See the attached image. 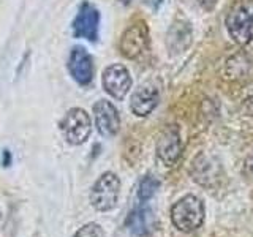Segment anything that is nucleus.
<instances>
[{
    "instance_id": "1",
    "label": "nucleus",
    "mask_w": 253,
    "mask_h": 237,
    "mask_svg": "<svg viewBox=\"0 0 253 237\" xmlns=\"http://www.w3.org/2000/svg\"><path fill=\"white\" fill-rule=\"evenodd\" d=\"M204 204L200 198L187 195L171 207V221L180 233H193L204 223Z\"/></svg>"
},
{
    "instance_id": "2",
    "label": "nucleus",
    "mask_w": 253,
    "mask_h": 237,
    "mask_svg": "<svg viewBox=\"0 0 253 237\" xmlns=\"http://www.w3.org/2000/svg\"><path fill=\"white\" fill-rule=\"evenodd\" d=\"M228 34L236 43L247 44L253 37V0H242L226 14Z\"/></svg>"
},
{
    "instance_id": "3",
    "label": "nucleus",
    "mask_w": 253,
    "mask_h": 237,
    "mask_svg": "<svg viewBox=\"0 0 253 237\" xmlns=\"http://www.w3.org/2000/svg\"><path fill=\"white\" fill-rule=\"evenodd\" d=\"M60 131L71 146H79L89 139L92 133L90 116L81 108H71L60 120Z\"/></svg>"
},
{
    "instance_id": "4",
    "label": "nucleus",
    "mask_w": 253,
    "mask_h": 237,
    "mask_svg": "<svg viewBox=\"0 0 253 237\" xmlns=\"http://www.w3.org/2000/svg\"><path fill=\"white\" fill-rule=\"evenodd\" d=\"M121 193V179L114 172H105L90 190V202L98 212L113 210Z\"/></svg>"
},
{
    "instance_id": "5",
    "label": "nucleus",
    "mask_w": 253,
    "mask_h": 237,
    "mask_svg": "<svg viewBox=\"0 0 253 237\" xmlns=\"http://www.w3.org/2000/svg\"><path fill=\"white\" fill-rule=\"evenodd\" d=\"M149 46V29L142 21L134 22L121 38V52L126 59H138Z\"/></svg>"
},
{
    "instance_id": "6",
    "label": "nucleus",
    "mask_w": 253,
    "mask_h": 237,
    "mask_svg": "<svg viewBox=\"0 0 253 237\" xmlns=\"http://www.w3.org/2000/svg\"><path fill=\"white\" fill-rule=\"evenodd\" d=\"M103 89L116 100H124L125 95L131 89L130 71L122 63H113L103 71Z\"/></svg>"
},
{
    "instance_id": "7",
    "label": "nucleus",
    "mask_w": 253,
    "mask_h": 237,
    "mask_svg": "<svg viewBox=\"0 0 253 237\" xmlns=\"http://www.w3.org/2000/svg\"><path fill=\"white\" fill-rule=\"evenodd\" d=\"M100 27V13L92 3L83 2L73 21V34L76 38H85L89 41H97Z\"/></svg>"
},
{
    "instance_id": "8",
    "label": "nucleus",
    "mask_w": 253,
    "mask_h": 237,
    "mask_svg": "<svg viewBox=\"0 0 253 237\" xmlns=\"http://www.w3.org/2000/svg\"><path fill=\"white\" fill-rule=\"evenodd\" d=\"M93 118L98 133L105 138H113L121 128V116L116 106L108 100H98L93 105Z\"/></svg>"
},
{
    "instance_id": "9",
    "label": "nucleus",
    "mask_w": 253,
    "mask_h": 237,
    "mask_svg": "<svg viewBox=\"0 0 253 237\" xmlns=\"http://www.w3.org/2000/svg\"><path fill=\"white\" fill-rule=\"evenodd\" d=\"M68 71L70 76L79 85H89L93 79V60L92 55L87 52L85 47L75 46L68 57Z\"/></svg>"
},
{
    "instance_id": "10",
    "label": "nucleus",
    "mask_w": 253,
    "mask_h": 237,
    "mask_svg": "<svg viewBox=\"0 0 253 237\" xmlns=\"http://www.w3.org/2000/svg\"><path fill=\"white\" fill-rule=\"evenodd\" d=\"M182 154V141L176 125H169L157 142V155L166 166H174Z\"/></svg>"
},
{
    "instance_id": "11",
    "label": "nucleus",
    "mask_w": 253,
    "mask_h": 237,
    "mask_svg": "<svg viewBox=\"0 0 253 237\" xmlns=\"http://www.w3.org/2000/svg\"><path fill=\"white\" fill-rule=\"evenodd\" d=\"M155 215L154 210L146 205V202H139V205H136L126 217V228L128 231L138 237H144L149 236L154 231L155 228Z\"/></svg>"
},
{
    "instance_id": "12",
    "label": "nucleus",
    "mask_w": 253,
    "mask_h": 237,
    "mask_svg": "<svg viewBox=\"0 0 253 237\" xmlns=\"http://www.w3.org/2000/svg\"><path fill=\"white\" fill-rule=\"evenodd\" d=\"M160 101V93L154 85H141L133 92L130 100L131 113L138 117H146L158 106Z\"/></svg>"
},
{
    "instance_id": "13",
    "label": "nucleus",
    "mask_w": 253,
    "mask_h": 237,
    "mask_svg": "<svg viewBox=\"0 0 253 237\" xmlns=\"http://www.w3.org/2000/svg\"><path fill=\"white\" fill-rule=\"evenodd\" d=\"M192 176L193 180L198 184L209 187L215 180H218L220 176V168L217 163H212V160L206 155H200L195 158L193 166H192Z\"/></svg>"
},
{
    "instance_id": "14",
    "label": "nucleus",
    "mask_w": 253,
    "mask_h": 237,
    "mask_svg": "<svg viewBox=\"0 0 253 237\" xmlns=\"http://www.w3.org/2000/svg\"><path fill=\"white\" fill-rule=\"evenodd\" d=\"M190 41H192V29H190L188 24L185 21L174 22V26L169 29V34H168L169 49L176 52H182L188 47Z\"/></svg>"
},
{
    "instance_id": "15",
    "label": "nucleus",
    "mask_w": 253,
    "mask_h": 237,
    "mask_svg": "<svg viewBox=\"0 0 253 237\" xmlns=\"http://www.w3.org/2000/svg\"><path fill=\"white\" fill-rule=\"evenodd\" d=\"M160 188V180L154 177L152 174H147L141 179L139 187H138V199L139 202H147L152 199V196L157 193V190Z\"/></svg>"
},
{
    "instance_id": "16",
    "label": "nucleus",
    "mask_w": 253,
    "mask_h": 237,
    "mask_svg": "<svg viewBox=\"0 0 253 237\" xmlns=\"http://www.w3.org/2000/svg\"><path fill=\"white\" fill-rule=\"evenodd\" d=\"M73 237H105V233H103L100 225L87 223L83 228H79V231Z\"/></svg>"
},
{
    "instance_id": "17",
    "label": "nucleus",
    "mask_w": 253,
    "mask_h": 237,
    "mask_svg": "<svg viewBox=\"0 0 253 237\" xmlns=\"http://www.w3.org/2000/svg\"><path fill=\"white\" fill-rule=\"evenodd\" d=\"M245 172H247V176L253 180V154L245 160Z\"/></svg>"
},
{
    "instance_id": "18",
    "label": "nucleus",
    "mask_w": 253,
    "mask_h": 237,
    "mask_svg": "<svg viewBox=\"0 0 253 237\" xmlns=\"http://www.w3.org/2000/svg\"><path fill=\"white\" fill-rule=\"evenodd\" d=\"M245 111H247L250 116H253V92L249 95L247 100H245Z\"/></svg>"
},
{
    "instance_id": "19",
    "label": "nucleus",
    "mask_w": 253,
    "mask_h": 237,
    "mask_svg": "<svg viewBox=\"0 0 253 237\" xmlns=\"http://www.w3.org/2000/svg\"><path fill=\"white\" fill-rule=\"evenodd\" d=\"M198 2H200V3L206 8V10H211V8L215 6L217 0H198Z\"/></svg>"
},
{
    "instance_id": "20",
    "label": "nucleus",
    "mask_w": 253,
    "mask_h": 237,
    "mask_svg": "<svg viewBox=\"0 0 253 237\" xmlns=\"http://www.w3.org/2000/svg\"><path fill=\"white\" fill-rule=\"evenodd\" d=\"M3 155H5V161H3V164L8 166V164H10V152H8V150H5Z\"/></svg>"
}]
</instances>
